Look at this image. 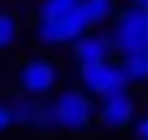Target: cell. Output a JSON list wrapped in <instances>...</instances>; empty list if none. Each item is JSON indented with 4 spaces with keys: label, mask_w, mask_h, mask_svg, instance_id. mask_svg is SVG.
<instances>
[{
    "label": "cell",
    "mask_w": 148,
    "mask_h": 140,
    "mask_svg": "<svg viewBox=\"0 0 148 140\" xmlns=\"http://www.w3.org/2000/svg\"><path fill=\"white\" fill-rule=\"evenodd\" d=\"M94 121L97 109L86 89H62L51 101V128H59V132H86Z\"/></svg>",
    "instance_id": "1"
},
{
    "label": "cell",
    "mask_w": 148,
    "mask_h": 140,
    "mask_svg": "<svg viewBox=\"0 0 148 140\" xmlns=\"http://www.w3.org/2000/svg\"><path fill=\"white\" fill-rule=\"evenodd\" d=\"M109 39H113V51H117V55L144 51V47H148V8L129 4L125 12H117V16H113Z\"/></svg>",
    "instance_id": "2"
},
{
    "label": "cell",
    "mask_w": 148,
    "mask_h": 140,
    "mask_svg": "<svg viewBox=\"0 0 148 140\" xmlns=\"http://www.w3.org/2000/svg\"><path fill=\"white\" fill-rule=\"evenodd\" d=\"M82 74V89H86L90 97H109V94H121V89H129V74L121 66V59H105V62H94V66H78Z\"/></svg>",
    "instance_id": "3"
},
{
    "label": "cell",
    "mask_w": 148,
    "mask_h": 140,
    "mask_svg": "<svg viewBox=\"0 0 148 140\" xmlns=\"http://www.w3.org/2000/svg\"><path fill=\"white\" fill-rule=\"evenodd\" d=\"M97 125L105 128V132H125V128L136 125V97L129 94V89H121V94H109V97H97Z\"/></svg>",
    "instance_id": "4"
},
{
    "label": "cell",
    "mask_w": 148,
    "mask_h": 140,
    "mask_svg": "<svg viewBox=\"0 0 148 140\" xmlns=\"http://www.w3.org/2000/svg\"><path fill=\"white\" fill-rule=\"evenodd\" d=\"M86 31H94V27L86 23L82 12H70V16H62V20H39V23H35V39H39L43 47L74 43V39H82Z\"/></svg>",
    "instance_id": "5"
},
{
    "label": "cell",
    "mask_w": 148,
    "mask_h": 140,
    "mask_svg": "<svg viewBox=\"0 0 148 140\" xmlns=\"http://www.w3.org/2000/svg\"><path fill=\"white\" fill-rule=\"evenodd\" d=\"M59 86V66L51 59H27L20 66V94H31V97H43Z\"/></svg>",
    "instance_id": "6"
},
{
    "label": "cell",
    "mask_w": 148,
    "mask_h": 140,
    "mask_svg": "<svg viewBox=\"0 0 148 140\" xmlns=\"http://www.w3.org/2000/svg\"><path fill=\"white\" fill-rule=\"evenodd\" d=\"M70 47H74V62H78V66H94V62H105L109 55H117L109 31H86V35L74 39Z\"/></svg>",
    "instance_id": "7"
},
{
    "label": "cell",
    "mask_w": 148,
    "mask_h": 140,
    "mask_svg": "<svg viewBox=\"0 0 148 140\" xmlns=\"http://www.w3.org/2000/svg\"><path fill=\"white\" fill-rule=\"evenodd\" d=\"M12 121L23 128H51V105H43L31 94H20L12 101Z\"/></svg>",
    "instance_id": "8"
},
{
    "label": "cell",
    "mask_w": 148,
    "mask_h": 140,
    "mask_svg": "<svg viewBox=\"0 0 148 140\" xmlns=\"http://www.w3.org/2000/svg\"><path fill=\"white\" fill-rule=\"evenodd\" d=\"M78 12L86 16V23L90 27H97V23H105V20H113V0H82L78 4Z\"/></svg>",
    "instance_id": "9"
},
{
    "label": "cell",
    "mask_w": 148,
    "mask_h": 140,
    "mask_svg": "<svg viewBox=\"0 0 148 140\" xmlns=\"http://www.w3.org/2000/svg\"><path fill=\"white\" fill-rule=\"evenodd\" d=\"M121 66H125L129 82H148V47L133 51V55H121Z\"/></svg>",
    "instance_id": "10"
},
{
    "label": "cell",
    "mask_w": 148,
    "mask_h": 140,
    "mask_svg": "<svg viewBox=\"0 0 148 140\" xmlns=\"http://www.w3.org/2000/svg\"><path fill=\"white\" fill-rule=\"evenodd\" d=\"M78 4L82 0H43L39 4V20H62V16L78 12Z\"/></svg>",
    "instance_id": "11"
},
{
    "label": "cell",
    "mask_w": 148,
    "mask_h": 140,
    "mask_svg": "<svg viewBox=\"0 0 148 140\" xmlns=\"http://www.w3.org/2000/svg\"><path fill=\"white\" fill-rule=\"evenodd\" d=\"M16 35H20V20L12 12H0V51L16 43Z\"/></svg>",
    "instance_id": "12"
},
{
    "label": "cell",
    "mask_w": 148,
    "mask_h": 140,
    "mask_svg": "<svg viewBox=\"0 0 148 140\" xmlns=\"http://www.w3.org/2000/svg\"><path fill=\"white\" fill-rule=\"evenodd\" d=\"M133 136H136V140H148V105H144V117H136V125H133Z\"/></svg>",
    "instance_id": "13"
},
{
    "label": "cell",
    "mask_w": 148,
    "mask_h": 140,
    "mask_svg": "<svg viewBox=\"0 0 148 140\" xmlns=\"http://www.w3.org/2000/svg\"><path fill=\"white\" fill-rule=\"evenodd\" d=\"M16 121H12V105H0V132H8Z\"/></svg>",
    "instance_id": "14"
},
{
    "label": "cell",
    "mask_w": 148,
    "mask_h": 140,
    "mask_svg": "<svg viewBox=\"0 0 148 140\" xmlns=\"http://www.w3.org/2000/svg\"><path fill=\"white\" fill-rule=\"evenodd\" d=\"M129 4H136V8H148V0H129Z\"/></svg>",
    "instance_id": "15"
}]
</instances>
